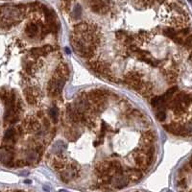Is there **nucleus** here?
Returning a JSON list of instances; mask_svg holds the SVG:
<instances>
[{
	"instance_id": "1",
	"label": "nucleus",
	"mask_w": 192,
	"mask_h": 192,
	"mask_svg": "<svg viewBox=\"0 0 192 192\" xmlns=\"http://www.w3.org/2000/svg\"><path fill=\"white\" fill-rule=\"evenodd\" d=\"M66 82V78H62V77H53L51 80L48 82L47 85V91L49 93L50 96H57L60 95L62 90V88Z\"/></svg>"
},
{
	"instance_id": "2",
	"label": "nucleus",
	"mask_w": 192,
	"mask_h": 192,
	"mask_svg": "<svg viewBox=\"0 0 192 192\" xmlns=\"http://www.w3.org/2000/svg\"><path fill=\"white\" fill-rule=\"evenodd\" d=\"M141 78H142L141 73L137 72V71H133V72H129L127 75L125 76L124 82L127 85H130V87L133 88L134 90H136L142 83Z\"/></svg>"
},
{
	"instance_id": "3",
	"label": "nucleus",
	"mask_w": 192,
	"mask_h": 192,
	"mask_svg": "<svg viewBox=\"0 0 192 192\" xmlns=\"http://www.w3.org/2000/svg\"><path fill=\"white\" fill-rule=\"evenodd\" d=\"M90 66L92 70H94L95 72L101 74L102 76L109 77L110 76V67L107 64L102 62L98 61H92L90 62Z\"/></svg>"
},
{
	"instance_id": "4",
	"label": "nucleus",
	"mask_w": 192,
	"mask_h": 192,
	"mask_svg": "<svg viewBox=\"0 0 192 192\" xmlns=\"http://www.w3.org/2000/svg\"><path fill=\"white\" fill-rule=\"evenodd\" d=\"M78 171H79V166L77 165L76 163H71L70 166H69V169L64 170L61 174L62 180H64V183L69 182L70 180L74 179V178L77 176V172Z\"/></svg>"
},
{
	"instance_id": "5",
	"label": "nucleus",
	"mask_w": 192,
	"mask_h": 192,
	"mask_svg": "<svg viewBox=\"0 0 192 192\" xmlns=\"http://www.w3.org/2000/svg\"><path fill=\"white\" fill-rule=\"evenodd\" d=\"M90 9L97 14H106L108 12V5L104 0H90Z\"/></svg>"
},
{
	"instance_id": "6",
	"label": "nucleus",
	"mask_w": 192,
	"mask_h": 192,
	"mask_svg": "<svg viewBox=\"0 0 192 192\" xmlns=\"http://www.w3.org/2000/svg\"><path fill=\"white\" fill-rule=\"evenodd\" d=\"M129 180H130L128 179V177L126 176V175L117 174L114 177H113L111 183L115 188H123L129 183Z\"/></svg>"
},
{
	"instance_id": "7",
	"label": "nucleus",
	"mask_w": 192,
	"mask_h": 192,
	"mask_svg": "<svg viewBox=\"0 0 192 192\" xmlns=\"http://www.w3.org/2000/svg\"><path fill=\"white\" fill-rule=\"evenodd\" d=\"M133 159H134V161L136 162V164L138 166L140 169H143V170H145V169L148 168V159H147V156L143 153V154H134L133 156Z\"/></svg>"
},
{
	"instance_id": "8",
	"label": "nucleus",
	"mask_w": 192,
	"mask_h": 192,
	"mask_svg": "<svg viewBox=\"0 0 192 192\" xmlns=\"http://www.w3.org/2000/svg\"><path fill=\"white\" fill-rule=\"evenodd\" d=\"M53 46H51V45H45V46H42V47H36V48H33L32 50H31V54H32L33 57H41V56H44V55H47L48 53H50L51 51H53Z\"/></svg>"
},
{
	"instance_id": "9",
	"label": "nucleus",
	"mask_w": 192,
	"mask_h": 192,
	"mask_svg": "<svg viewBox=\"0 0 192 192\" xmlns=\"http://www.w3.org/2000/svg\"><path fill=\"white\" fill-rule=\"evenodd\" d=\"M164 129L169 133L176 134V136H183V125L180 124H167L164 125Z\"/></svg>"
},
{
	"instance_id": "10",
	"label": "nucleus",
	"mask_w": 192,
	"mask_h": 192,
	"mask_svg": "<svg viewBox=\"0 0 192 192\" xmlns=\"http://www.w3.org/2000/svg\"><path fill=\"white\" fill-rule=\"evenodd\" d=\"M126 176L128 177V179L130 180L136 182V180H138L142 178V172L140 171L139 169L131 168L126 171Z\"/></svg>"
},
{
	"instance_id": "11",
	"label": "nucleus",
	"mask_w": 192,
	"mask_h": 192,
	"mask_svg": "<svg viewBox=\"0 0 192 192\" xmlns=\"http://www.w3.org/2000/svg\"><path fill=\"white\" fill-rule=\"evenodd\" d=\"M155 133L152 131H148V132H145L144 134H143L142 136V142H143V145L147 146V145H153V142L155 141Z\"/></svg>"
},
{
	"instance_id": "12",
	"label": "nucleus",
	"mask_w": 192,
	"mask_h": 192,
	"mask_svg": "<svg viewBox=\"0 0 192 192\" xmlns=\"http://www.w3.org/2000/svg\"><path fill=\"white\" fill-rule=\"evenodd\" d=\"M56 75L59 77H62V78H66L69 74V69L68 66L65 64H60L58 67L56 68Z\"/></svg>"
},
{
	"instance_id": "13",
	"label": "nucleus",
	"mask_w": 192,
	"mask_h": 192,
	"mask_svg": "<svg viewBox=\"0 0 192 192\" xmlns=\"http://www.w3.org/2000/svg\"><path fill=\"white\" fill-rule=\"evenodd\" d=\"M39 32L38 25L35 23H28L26 28H25V33L29 38H34Z\"/></svg>"
},
{
	"instance_id": "14",
	"label": "nucleus",
	"mask_w": 192,
	"mask_h": 192,
	"mask_svg": "<svg viewBox=\"0 0 192 192\" xmlns=\"http://www.w3.org/2000/svg\"><path fill=\"white\" fill-rule=\"evenodd\" d=\"M53 167L56 170H62L65 167V162L64 160L62 159L61 157H56L53 159Z\"/></svg>"
},
{
	"instance_id": "15",
	"label": "nucleus",
	"mask_w": 192,
	"mask_h": 192,
	"mask_svg": "<svg viewBox=\"0 0 192 192\" xmlns=\"http://www.w3.org/2000/svg\"><path fill=\"white\" fill-rule=\"evenodd\" d=\"M16 129L14 128H10L6 131V133L4 134V140L6 141H10V140H13V142L15 143L16 140H15V136H16Z\"/></svg>"
},
{
	"instance_id": "16",
	"label": "nucleus",
	"mask_w": 192,
	"mask_h": 192,
	"mask_svg": "<svg viewBox=\"0 0 192 192\" xmlns=\"http://www.w3.org/2000/svg\"><path fill=\"white\" fill-rule=\"evenodd\" d=\"M49 116L52 118L54 123H57L58 121V116H59V111L56 107H52L49 111Z\"/></svg>"
},
{
	"instance_id": "17",
	"label": "nucleus",
	"mask_w": 192,
	"mask_h": 192,
	"mask_svg": "<svg viewBox=\"0 0 192 192\" xmlns=\"http://www.w3.org/2000/svg\"><path fill=\"white\" fill-rule=\"evenodd\" d=\"M165 116H166V114H165V111L164 110H159V111H157V113H156L157 119L159 120V122L164 121Z\"/></svg>"
},
{
	"instance_id": "18",
	"label": "nucleus",
	"mask_w": 192,
	"mask_h": 192,
	"mask_svg": "<svg viewBox=\"0 0 192 192\" xmlns=\"http://www.w3.org/2000/svg\"><path fill=\"white\" fill-rule=\"evenodd\" d=\"M137 1H138V3H139L140 6H142V7H149V6H151V5L154 3L155 0H137Z\"/></svg>"
},
{
	"instance_id": "19",
	"label": "nucleus",
	"mask_w": 192,
	"mask_h": 192,
	"mask_svg": "<svg viewBox=\"0 0 192 192\" xmlns=\"http://www.w3.org/2000/svg\"><path fill=\"white\" fill-rule=\"evenodd\" d=\"M185 45L187 47H192V35L188 36L185 41Z\"/></svg>"
},
{
	"instance_id": "20",
	"label": "nucleus",
	"mask_w": 192,
	"mask_h": 192,
	"mask_svg": "<svg viewBox=\"0 0 192 192\" xmlns=\"http://www.w3.org/2000/svg\"><path fill=\"white\" fill-rule=\"evenodd\" d=\"M37 117H38V118H43V117H44V113L41 110H39V111L37 113Z\"/></svg>"
},
{
	"instance_id": "21",
	"label": "nucleus",
	"mask_w": 192,
	"mask_h": 192,
	"mask_svg": "<svg viewBox=\"0 0 192 192\" xmlns=\"http://www.w3.org/2000/svg\"><path fill=\"white\" fill-rule=\"evenodd\" d=\"M43 124H44V127L48 129L49 128V120L46 118H43Z\"/></svg>"
},
{
	"instance_id": "22",
	"label": "nucleus",
	"mask_w": 192,
	"mask_h": 192,
	"mask_svg": "<svg viewBox=\"0 0 192 192\" xmlns=\"http://www.w3.org/2000/svg\"><path fill=\"white\" fill-rule=\"evenodd\" d=\"M16 192H23V191H16Z\"/></svg>"
},
{
	"instance_id": "23",
	"label": "nucleus",
	"mask_w": 192,
	"mask_h": 192,
	"mask_svg": "<svg viewBox=\"0 0 192 192\" xmlns=\"http://www.w3.org/2000/svg\"><path fill=\"white\" fill-rule=\"evenodd\" d=\"M191 166H192V160H191Z\"/></svg>"
}]
</instances>
